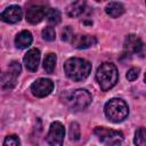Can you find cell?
Here are the masks:
<instances>
[{"label":"cell","instance_id":"20","mask_svg":"<svg viewBox=\"0 0 146 146\" xmlns=\"http://www.w3.org/2000/svg\"><path fill=\"white\" fill-rule=\"evenodd\" d=\"M42 38L46 41H54L56 38V32L54 30V27L51 26H47L42 30Z\"/></svg>","mask_w":146,"mask_h":146},{"label":"cell","instance_id":"24","mask_svg":"<svg viewBox=\"0 0 146 146\" xmlns=\"http://www.w3.org/2000/svg\"><path fill=\"white\" fill-rule=\"evenodd\" d=\"M72 38H73V31H72L71 26H65L64 30L62 31V40L68 41Z\"/></svg>","mask_w":146,"mask_h":146},{"label":"cell","instance_id":"14","mask_svg":"<svg viewBox=\"0 0 146 146\" xmlns=\"http://www.w3.org/2000/svg\"><path fill=\"white\" fill-rule=\"evenodd\" d=\"M105 11L107 15H110L111 17L113 18H116L119 16H121L123 13H124V7L122 3L120 2H115V1H112L110 3H107L106 8H105Z\"/></svg>","mask_w":146,"mask_h":146},{"label":"cell","instance_id":"1","mask_svg":"<svg viewBox=\"0 0 146 146\" xmlns=\"http://www.w3.org/2000/svg\"><path fill=\"white\" fill-rule=\"evenodd\" d=\"M64 71L68 79L73 81H82L90 74L91 64L83 58L73 57L65 62Z\"/></svg>","mask_w":146,"mask_h":146},{"label":"cell","instance_id":"26","mask_svg":"<svg viewBox=\"0 0 146 146\" xmlns=\"http://www.w3.org/2000/svg\"><path fill=\"white\" fill-rule=\"evenodd\" d=\"M106 146H121V140H113L106 144Z\"/></svg>","mask_w":146,"mask_h":146},{"label":"cell","instance_id":"9","mask_svg":"<svg viewBox=\"0 0 146 146\" xmlns=\"http://www.w3.org/2000/svg\"><path fill=\"white\" fill-rule=\"evenodd\" d=\"M22 16H23V11H22V8L17 5H13V6H9L7 7L1 14H0V18L6 22V23H10V24H14V23H17L22 19Z\"/></svg>","mask_w":146,"mask_h":146},{"label":"cell","instance_id":"23","mask_svg":"<svg viewBox=\"0 0 146 146\" xmlns=\"http://www.w3.org/2000/svg\"><path fill=\"white\" fill-rule=\"evenodd\" d=\"M139 72H140V70H139L138 67H131V68L127 72V79H128L129 81H135V80L138 78Z\"/></svg>","mask_w":146,"mask_h":146},{"label":"cell","instance_id":"19","mask_svg":"<svg viewBox=\"0 0 146 146\" xmlns=\"http://www.w3.org/2000/svg\"><path fill=\"white\" fill-rule=\"evenodd\" d=\"M133 143L136 146H146V128L140 127L136 130Z\"/></svg>","mask_w":146,"mask_h":146},{"label":"cell","instance_id":"5","mask_svg":"<svg viewBox=\"0 0 146 146\" xmlns=\"http://www.w3.org/2000/svg\"><path fill=\"white\" fill-rule=\"evenodd\" d=\"M124 50L127 54H135L139 57H146V44L135 34H129L124 40Z\"/></svg>","mask_w":146,"mask_h":146},{"label":"cell","instance_id":"7","mask_svg":"<svg viewBox=\"0 0 146 146\" xmlns=\"http://www.w3.org/2000/svg\"><path fill=\"white\" fill-rule=\"evenodd\" d=\"M52 89H54V82L50 79H46V78H40L31 84V92L38 98H43L48 96L52 91Z\"/></svg>","mask_w":146,"mask_h":146},{"label":"cell","instance_id":"25","mask_svg":"<svg viewBox=\"0 0 146 146\" xmlns=\"http://www.w3.org/2000/svg\"><path fill=\"white\" fill-rule=\"evenodd\" d=\"M9 71H11V72H14L15 74H17V75H19V73H21V71H22V67H21V64L18 63V62H11L10 64H9Z\"/></svg>","mask_w":146,"mask_h":146},{"label":"cell","instance_id":"12","mask_svg":"<svg viewBox=\"0 0 146 146\" xmlns=\"http://www.w3.org/2000/svg\"><path fill=\"white\" fill-rule=\"evenodd\" d=\"M40 63V51L36 48L30 49L25 56H24V64L26 66V68L31 72H35L38 70Z\"/></svg>","mask_w":146,"mask_h":146},{"label":"cell","instance_id":"10","mask_svg":"<svg viewBox=\"0 0 146 146\" xmlns=\"http://www.w3.org/2000/svg\"><path fill=\"white\" fill-rule=\"evenodd\" d=\"M47 10L48 8L40 5L32 6L26 11V21L31 24H38L44 18V16L47 15Z\"/></svg>","mask_w":146,"mask_h":146},{"label":"cell","instance_id":"27","mask_svg":"<svg viewBox=\"0 0 146 146\" xmlns=\"http://www.w3.org/2000/svg\"><path fill=\"white\" fill-rule=\"evenodd\" d=\"M144 80H145V82H146V73H145V76H144Z\"/></svg>","mask_w":146,"mask_h":146},{"label":"cell","instance_id":"15","mask_svg":"<svg viewBox=\"0 0 146 146\" xmlns=\"http://www.w3.org/2000/svg\"><path fill=\"white\" fill-rule=\"evenodd\" d=\"M17 74L14 72H5L1 75V87L3 89H11L16 86V80H17Z\"/></svg>","mask_w":146,"mask_h":146},{"label":"cell","instance_id":"4","mask_svg":"<svg viewBox=\"0 0 146 146\" xmlns=\"http://www.w3.org/2000/svg\"><path fill=\"white\" fill-rule=\"evenodd\" d=\"M66 102L70 108L74 111H82L91 103V95L86 89H76L70 94Z\"/></svg>","mask_w":146,"mask_h":146},{"label":"cell","instance_id":"2","mask_svg":"<svg viewBox=\"0 0 146 146\" xmlns=\"http://www.w3.org/2000/svg\"><path fill=\"white\" fill-rule=\"evenodd\" d=\"M96 80L103 91L110 90L116 84L119 80V73L116 66L110 62H105L100 64V66L97 68L96 72Z\"/></svg>","mask_w":146,"mask_h":146},{"label":"cell","instance_id":"8","mask_svg":"<svg viewBox=\"0 0 146 146\" xmlns=\"http://www.w3.org/2000/svg\"><path fill=\"white\" fill-rule=\"evenodd\" d=\"M95 135L98 137V139L103 143H110L113 140H122L123 139V133L116 130L107 129L105 127H97L95 129Z\"/></svg>","mask_w":146,"mask_h":146},{"label":"cell","instance_id":"6","mask_svg":"<svg viewBox=\"0 0 146 146\" xmlns=\"http://www.w3.org/2000/svg\"><path fill=\"white\" fill-rule=\"evenodd\" d=\"M64 135H65V129L64 125L55 121L50 124L49 132L47 135V143L49 146H63L64 141Z\"/></svg>","mask_w":146,"mask_h":146},{"label":"cell","instance_id":"11","mask_svg":"<svg viewBox=\"0 0 146 146\" xmlns=\"http://www.w3.org/2000/svg\"><path fill=\"white\" fill-rule=\"evenodd\" d=\"M96 43H97V39L96 36H92V35L78 34V35H73L72 38V44L78 49H86L95 46Z\"/></svg>","mask_w":146,"mask_h":146},{"label":"cell","instance_id":"21","mask_svg":"<svg viewBox=\"0 0 146 146\" xmlns=\"http://www.w3.org/2000/svg\"><path fill=\"white\" fill-rule=\"evenodd\" d=\"M70 138L71 140H79L80 139V127L76 122L71 123L70 127Z\"/></svg>","mask_w":146,"mask_h":146},{"label":"cell","instance_id":"13","mask_svg":"<svg viewBox=\"0 0 146 146\" xmlns=\"http://www.w3.org/2000/svg\"><path fill=\"white\" fill-rule=\"evenodd\" d=\"M32 41H33L32 34H31L30 31H26V30L19 32V33L16 35V38H15V44H16V47L19 48V49H25V48H27L29 46H31Z\"/></svg>","mask_w":146,"mask_h":146},{"label":"cell","instance_id":"16","mask_svg":"<svg viewBox=\"0 0 146 146\" xmlns=\"http://www.w3.org/2000/svg\"><path fill=\"white\" fill-rule=\"evenodd\" d=\"M84 7H86L84 1H74L67 7V9H66L67 15L70 17H78L83 13Z\"/></svg>","mask_w":146,"mask_h":146},{"label":"cell","instance_id":"17","mask_svg":"<svg viewBox=\"0 0 146 146\" xmlns=\"http://www.w3.org/2000/svg\"><path fill=\"white\" fill-rule=\"evenodd\" d=\"M56 60H57V57L54 52H49L46 55V57L43 59V68L47 73H49V74L54 73L55 66H56Z\"/></svg>","mask_w":146,"mask_h":146},{"label":"cell","instance_id":"18","mask_svg":"<svg viewBox=\"0 0 146 146\" xmlns=\"http://www.w3.org/2000/svg\"><path fill=\"white\" fill-rule=\"evenodd\" d=\"M46 18H47V21H48L49 24H51V25H57V24H59L60 21H62V15H60L59 10L54 9V8H48Z\"/></svg>","mask_w":146,"mask_h":146},{"label":"cell","instance_id":"22","mask_svg":"<svg viewBox=\"0 0 146 146\" xmlns=\"http://www.w3.org/2000/svg\"><path fill=\"white\" fill-rule=\"evenodd\" d=\"M3 146H21L19 138L16 135H9L5 138Z\"/></svg>","mask_w":146,"mask_h":146},{"label":"cell","instance_id":"3","mask_svg":"<svg viewBox=\"0 0 146 146\" xmlns=\"http://www.w3.org/2000/svg\"><path fill=\"white\" fill-rule=\"evenodd\" d=\"M104 112H105L106 117L110 121H112L114 123H119L128 117L129 107L123 99L112 98L105 104Z\"/></svg>","mask_w":146,"mask_h":146}]
</instances>
